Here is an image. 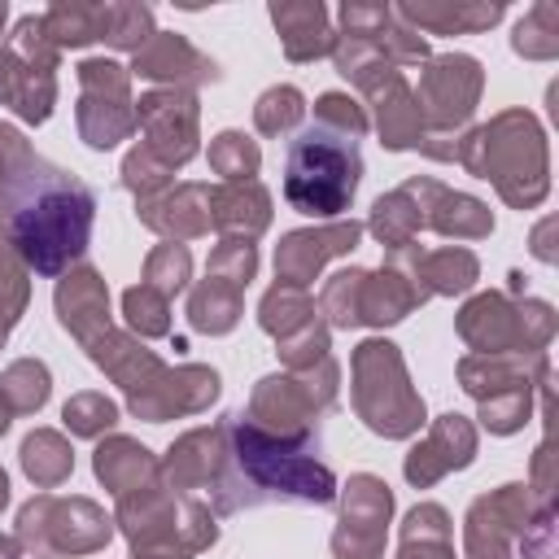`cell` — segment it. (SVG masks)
Wrapping results in <instances>:
<instances>
[{"label": "cell", "mask_w": 559, "mask_h": 559, "mask_svg": "<svg viewBox=\"0 0 559 559\" xmlns=\"http://www.w3.org/2000/svg\"><path fill=\"white\" fill-rule=\"evenodd\" d=\"M336 384H341V367L328 354L314 367L262 376L240 415L280 441H319V415L336 402Z\"/></svg>", "instance_id": "52a82bcc"}, {"label": "cell", "mask_w": 559, "mask_h": 559, "mask_svg": "<svg viewBox=\"0 0 559 559\" xmlns=\"http://www.w3.org/2000/svg\"><path fill=\"white\" fill-rule=\"evenodd\" d=\"M314 122H323V127H332V131H341V135H349V140H362L367 127H371L367 105H358V100L345 96V92H323V96L314 100Z\"/></svg>", "instance_id": "f907efd6"}, {"label": "cell", "mask_w": 559, "mask_h": 559, "mask_svg": "<svg viewBox=\"0 0 559 559\" xmlns=\"http://www.w3.org/2000/svg\"><path fill=\"white\" fill-rule=\"evenodd\" d=\"M533 511L537 498L528 493V485H502L493 493H480L463 520V559H511V542L524 533Z\"/></svg>", "instance_id": "9a60e30c"}, {"label": "cell", "mask_w": 559, "mask_h": 559, "mask_svg": "<svg viewBox=\"0 0 559 559\" xmlns=\"http://www.w3.org/2000/svg\"><path fill=\"white\" fill-rule=\"evenodd\" d=\"M210 227L223 240L253 245L271 227V192L258 179H249V183H214L210 188Z\"/></svg>", "instance_id": "83f0119b"}, {"label": "cell", "mask_w": 559, "mask_h": 559, "mask_svg": "<svg viewBox=\"0 0 559 559\" xmlns=\"http://www.w3.org/2000/svg\"><path fill=\"white\" fill-rule=\"evenodd\" d=\"M170 179H175V170H170L166 162H157L144 144H135V148L122 157V188L135 192V201H148V197L166 192Z\"/></svg>", "instance_id": "681fc988"}, {"label": "cell", "mask_w": 559, "mask_h": 559, "mask_svg": "<svg viewBox=\"0 0 559 559\" xmlns=\"http://www.w3.org/2000/svg\"><path fill=\"white\" fill-rule=\"evenodd\" d=\"M472 459H476V424L467 415H459V411H445L441 419H432L424 441L411 445L402 472H406V480L415 489H428L441 476L472 467Z\"/></svg>", "instance_id": "d6986e66"}, {"label": "cell", "mask_w": 559, "mask_h": 559, "mask_svg": "<svg viewBox=\"0 0 559 559\" xmlns=\"http://www.w3.org/2000/svg\"><path fill=\"white\" fill-rule=\"evenodd\" d=\"M411 192V201L419 205V223L432 227L437 236H454V240H485L493 231V210L467 192L445 188L441 179L428 175H411L402 183Z\"/></svg>", "instance_id": "ffe728a7"}, {"label": "cell", "mask_w": 559, "mask_h": 559, "mask_svg": "<svg viewBox=\"0 0 559 559\" xmlns=\"http://www.w3.org/2000/svg\"><path fill=\"white\" fill-rule=\"evenodd\" d=\"M358 280H362V266H349L323 284L319 314H328V328H358Z\"/></svg>", "instance_id": "c3c4849f"}, {"label": "cell", "mask_w": 559, "mask_h": 559, "mask_svg": "<svg viewBox=\"0 0 559 559\" xmlns=\"http://www.w3.org/2000/svg\"><path fill=\"white\" fill-rule=\"evenodd\" d=\"M0 223L26 271L66 275L87 253L96 197L79 175L52 166L31 148L0 188Z\"/></svg>", "instance_id": "6da1fadb"}, {"label": "cell", "mask_w": 559, "mask_h": 559, "mask_svg": "<svg viewBox=\"0 0 559 559\" xmlns=\"http://www.w3.org/2000/svg\"><path fill=\"white\" fill-rule=\"evenodd\" d=\"M397 559H454V524H450L445 507L419 502L406 511Z\"/></svg>", "instance_id": "d6a6232c"}, {"label": "cell", "mask_w": 559, "mask_h": 559, "mask_svg": "<svg viewBox=\"0 0 559 559\" xmlns=\"http://www.w3.org/2000/svg\"><path fill=\"white\" fill-rule=\"evenodd\" d=\"M411 31H432V35H476L502 22L507 4L502 0H402L393 9Z\"/></svg>", "instance_id": "f1b7e54d"}, {"label": "cell", "mask_w": 559, "mask_h": 559, "mask_svg": "<svg viewBox=\"0 0 559 559\" xmlns=\"http://www.w3.org/2000/svg\"><path fill=\"white\" fill-rule=\"evenodd\" d=\"M406 271L415 275V284L428 293V297H459L467 293L476 280H480V262L472 249L463 245H445V249H419V245H406L397 249Z\"/></svg>", "instance_id": "4dcf8cb0"}, {"label": "cell", "mask_w": 559, "mask_h": 559, "mask_svg": "<svg viewBox=\"0 0 559 559\" xmlns=\"http://www.w3.org/2000/svg\"><path fill=\"white\" fill-rule=\"evenodd\" d=\"M61 424L70 428V437H105L118 424V402L96 389H83L61 406Z\"/></svg>", "instance_id": "bcb514c9"}, {"label": "cell", "mask_w": 559, "mask_h": 559, "mask_svg": "<svg viewBox=\"0 0 559 559\" xmlns=\"http://www.w3.org/2000/svg\"><path fill=\"white\" fill-rule=\"evenodd\" d=\"M314 319H319V310H314L310 293H306V288H288V284H271L266 297H262V306H258V323H262V332L275 336V341H284V336L310 328Z\"/></svg>", "instance_id": "74e56055"}, {"label": "cell", "mask_w": 559, "mask_h": 559, "mask_svg": "<svg viewBox=\"0 0 559 559\" xmlns=\"http://www.w3.org/2000/svg\"><path fill=\"white\" fill-rule=\"evenodd\" d=\"M240 310H245V288H236L218 275H205L188 297V323L201 336H227L240 323Z\"/></svg>", "instance_id": "836d02e7"}, {"label": "cell", "mask_w": 559, "mask_h": 559, "mask_svg": "<svg viewBox=\"0 0 559 559\" xmlns=\"http://www.w3.org/2000/svg\"><path fill=\"white\" fill-rule=\"evenodd\" d=\"M210 498L223 515L262 502L328 507L336 498V476L314 459V441H280L245 415H227V463Z\"/></svg>", "instance_id": "7a4b0ae2"}, {"label": "cell", "mask_w": 559, "mask_h": 559, "mask_svg": "<svg viewBox=\"0 0 559 559\" xmlns=\"http://www.w3.org/2000/svg\"><path fill=\"white\" fill-rule=\"evenodd\" d=\"M223 393V380L214 367H201V362H183V367H166L162 380L127 402V411L144 424H166V419H183V415H201L210 411V402H218Z\"/></svg>", "instance_id": "ac0fdd59"}, {"label": "cell", "mask_w": 559, "mask_h": 559, "mask_svg": "<svg viewBox=\"0 0 559 559\" xmlns=\"http://www.w3.org/2000/svg\"><path fill=\"white\" fill-rule=\"evenodd\" d=\"M4 22H9V4L0 0V31H4Z\"/></svg>", "instance_id": "6125c7cd"}, {"label": "cell", "mask_w": 559, "mask_h": 559, "mask_svg": "<svg viewBox=\"0 0 559 559\" xmlns=\"http://www.w3.org/2000/svg\"><path fill=\"white\" fill-rule=\"evenodd\" d=\"M424 301H428V293L415 284L402 253H389V262L380 271H362V280H358V328H389Z\"/></svg>", "instance_id": "cb8c5ba5"}, {"label": "cell", "mask_w": 559, "mask_h": 559, "mask_svg": "<svg viewBox=\"0 0 559 559\" xmlns=\"http://www.w3.org/2000/svg\"><path fill=\"white\" fill-rule=\"evenodd\" d=\"M135 214L162 240H197L210 231V183H175L148 201H135Z\"/></svg>", "instance_id": "484cf974"}, {"label": "cell", "mask_w": 559, "mask_h": 559, "mask_svg": "<svg viewBox=\"0 0 559 559\" xmlns=\"http://www.w3.org/2000/svg\"><path fill=\"white\" fill-rule=\"evenodd\" d=\"M559 314L542 297H511V293H476L459 314L454 332L472 354H546Z\"/></svg>", "instance_id": "ba28073f"}, {"label": "cell", "mask_w": 559, "mask_h": 559, "mask_svg": "<svg viewBox=\"0 0 559 559\" xmlns=\"http://www.w3.org/2000/svg\"><path fill=\"white\" fill-rule=\"evenodd\" d=\"M135 131L144 135L140 144L157 162L179 170L201 148V105H197V92H179V87L144 92L135 100Z\"/></svg>", "instance_id": "4fadbf2b"}, {"label": "cell", "mask_w": 559, "mask_h": 559, "mask_svg": "<svg viewBox=\"0 0 559 559\" xmlns=\"http://www.w3.org/2000/svg\"><path fill=\"white\" fill-rule=\"evenodd\" d=\"M0 559H22V546H17V537H4V533H0Z\"/></svg>", "instance_id": "680465c9"}, {"label": "cell", "mask_w": 559, "mask_h": 559, "mask_svg": "<svg viewBox=\"0 0 559 559\" xmlns=\"http://www.w3.org/2000/svg\"><path fill=\"white\" fill-rule=\"evenodd\" d=\"M550 231H555V218H542L537 231H533V253L542 262H555V245H550Z\"/></svg>", "instance_id": "6f0895ef"}, {"label": "cell", "mask_w": 559, "mask_h": 559, "mask_svg": "<svg viewBox=\"0 0 559 559\" xmlns=\"http://www.w3.org/2000/svg\"><path fill=\"white\" fill-rule=\"evenodd\" d=\"M306 118V96L293 87V83H275L258 96L253 105V127L262 135H288L297 122Z\"/></svg>", "instance_id": "f6af8a7d"}, {"label": "cell", "mask_w": 559, "mask_h": 559, "mask_svg": "<svg viewBox=\"0 0 559 559\" xmlns=\"http://www.w3.org/2000/svg\"><path fill=\"white\" fill-rule=\"evenodd\" d=\"M4 507H9V472L0 467V511H4Z\"/></svg>", "instance_id": "91938a15"}, {"label": "cell", "mask_w": 559, "mask_h": 559, "mask_svg": "<svg viewBox=\"0 0 559 559\" xmlns=\"http://www.w3.org/2000/svg\"><path fill=\"white\" fill-rule=\"evenodd\" d=\"M17 459H22V472H26V480H31L35 489H57V485L70 480V472H74V450H70V441H66L57 428H35V432H26Z\"/></svg>", "instance_id": "e575fe53"}, {"label": "cell", "mask_w": 559, "mask_h": 559, "mask_svg": "<svg viewBox=\"0 0 559 559\" xmlns=\"http://www.w3.org/2000/svg\"><path fill=\"white\" fill-rule=\"evenodd\" d=\"M4 428H9V406L0 402V437H4Z\"/></svg>", "instance_id": "94428289"}, {"label": "cell", "mask_w": 559, "mask_h": 559, "mask_svg": "<svg viewBox=\"0 0 559 559\" xmlns=\"http://www.w3.org/2000/svg\"><path fill=\"white\" fill-rule=\"evenodd\" d=\"M271 22L280 31V44H284V57L288 61H319V57H332V44H336V31L328 22V9L319 0H275L271 4Z\"/></svg>", "instance_id": "f546056e"}, {"label": "cell", "mask_w": 559, "mask_h": 559, "mask_svg": "<svg viewBox=\"0 0 559 559\" xmlns=\"http://www.w3.org/2000/svg\"><path fill=\"white\" fill-rule=\"evenodd\" d=\"M341 17V31L336 35H358L367 39L389 66H424L428 61V44L419 31H411L393 4H358V0H345L336 9Z\"/></svg>", "instance_id": "44dd1931"}, {"label": "cell", "mask_w": 559, "mask_h": 559, "mask_svg": "<svg viewBox=\"0 0 559 559\" xmlns=\"http://www.w3.org/2000/svg\"><path fill=\"white\" fill-rule=\"evenodd\" d=\"M153 9L148 4H135V0H109L105 4V31L100 39L118 52H140L153 35Z\"/></svg>", "instance_id": "7bdbcfd3"}, {"label": "cell", "mask_w": 559, "mask_h": 559, "mask_svg": "<svg viewBox=\"0 0 559 559\" xmlns=\"http://www.w3.org/2000/svg\"><path fill=\"white\" fill-rule=\"evenodd\" d=\"M511 48L528 61H555L559 57V4L555 0H537L511 35Z\"/></svg>", "instance_id": "60d3db41"}, {"label": "cell", "mask_w": 559, "mask_h": 559, "mask_svg": "<svg viewBox=\"0 0 559 559\" xmlns=\"http://www.w3.org/2000/svg\"><path fill=\"white\" fill-rule=\"evenodd\" d=\"M122 314H127L131 336H140V341L170 332V301H166L162 293L144 288V284H135V288L122 293Z\"/></svg>", "instance_id": "7dc6e473"}, {"label": "cell", "mask_w": 559, "mask_h": 559, "mask_svg": "<svg viewBox=\"0 0 559 559\" xmlns=\"http://www.w3.org/2000/svg\"><path fill=\"white\" fill-rule=\"evenodd\" d=\"M349 397H354V415L384 441H402L415 437L428 419H424V397L415 393L402 349L384 336H371L354 349L349 358Z\"/></svg>", "instance_id": "8992f818"}, {"label": "cell", "mask_w": 559, "mask_h": 559, "mask_svg": "<svg viewBox=\"0 0 559 559\" xmlns=\"http://www.w3.org/2000/svg\"><path fill=\"white\" fill-rule=\"evenodd\" d=\"M52 306H57V319L61 328L87 349L96 336L109 332V288L100 280L96 266H74L57 280V293H52Z\"/></svg>", "instance_id": "d4e9b609"}, {"label": "cell", "mask_w": 559, "mask_h": 559, "mask_svg": "<svg viewBox=\"0 0 559 559\" xmlns=\"http://www.w3.org/2000/svg\"><path fill=\"white\" fill-rule=\"evenodd\" d=\"M467 175L489 179L511 210H533L550 192V148L546 131L528 109H502L485 127L463 131L459 157Z\"/></svg>", "instance_id": "3957f363"}, {"label": "cell", "mask_w": 559, "mask_h": 559, "mask_svg": "<svg viewBox=\"0 0 559 559\" xmlns=\"http://www.w3.org/2000/svg\"><path fill=\"white\" fill-rule=\"evenodd\" d=\"M52 393V376L39 358H17L0 371V402L9 415H35Z\"/></svg>", "instance_id": "f35d334b"}, {"label": "cell", "mask_w": 559, "mask_h": 559, "mask_svg": "<svg viewBox=\"0 0 559 559\" xmlns=\"http://www.w3.org/2000/svg\"><path fill=\"white\" fill-rule=\"evenodd\" d=\"M258 166H262V148L245 131H218L210 140V170L223 183H249L258 179Z\"/></svg>", "instance_id": "b9f144b4"}, {"label": "cell", "mask_w": 559, "mask_h": 559, "mask_svg": "<svg viewBox=\"0 0 559 559\" xmlns=\"http://www.w3.org/2000/svg\"><path fill=\"white\" fill-rule=\"evenodd\" d=\"M354 87L367 96V105H371L367 118L376 122L384 148H393V153H402V148H419V140H424V114H419L415 87L402 79L397 66L380 61V66L362 70V74L354 79Z\"/></svg>", "instance_id": "2e32d148"}, {"label": "cell", "mask_w": 559, "mask_h": 559, "mask_svg": "<svg viewBox=\"0 0 559 559\" xmlns=\"http://www.w3.org/2000/svg\"><path fill=\"white\" fill-rule=\"evenodd\" d=\"M17 96V57L9 52V44H0V105H13Z\"/></svg>", "instance_id": "9f6ffc18"}, {"label": "cell", "mask_w": 559, "mask_h": 559, "mask_svg": "<svg viewBox=\"0 0 559 559\" xmlns=\"http://www.w3.org/2000/svg\"><path fill=\"white\" fill-rule=\"evenodd\" d=\"M362 231H371L389 253H397V249L415 245V236L424 231V223H419V205L411 201L406 188H393V192L376 197V205H371Z\"/></svg>", "instance_id": "d590c367"}, {"label": "cell", "mask_w": 559, "mask_h": 559, "mask_svg": "<svg viewBox=\"0 0 559 559\" xmlns=\"http://www.w3.org/2000/svg\"><path fill=\"white\" fill-rule=\"evenodd\" d=\"M26 153H31V144L22 140V131H17V127H9V122H0V188H4L9 170H13Z\"/></svg>", "instance_id": "11a10c76"}, {"label": "cell", "mask_w": 559, "mask_h": 559, "mask_svg": "<svg viewBox=\"0 0 559 559\" xmlns=\"http://www.w3.org/2000/svg\"><path fill=\"white\" fill-rule=\"evenodd\" d=\"M79 74V105L74 122L87 148H114L135 131V100H131V70L114 57H83Z\"/></svg>", "instance_id": "8fae6325"}, {"label": "cell", "mask_w": 559, "mask_h": 559, "mask_svg": "<svg viewBox=\"0 0 559 559\" xmlns=\"http://www.w3.org/2000/svg\"><path fill=\"white\" fill-rule=\"evenodd\" d=\"M44 26L57 48H87L105 31V4L100 0H57L44 9Z\"/></svg>", "instance_id": "8d00e7d4"}, {"label": "cell", "mask_w": 559, "mask_h": 559, "mask_svg": "<svg viewBox=\"0 0 559 559\" xmlns=\"http://www.w3.org/2000/svg\"><path fill=\"white\" fill-rule=\"evenodd\" d=\"M555 520H559L555 507H537L533 511V520L515 537L520 542V559H555Z\"/></svg>", "instance_id": "db71d44e"}, {"label": "cell", "mask_w": 559, "mask_h": 559, "mask_svg": "<svg viewBox=\"0 0 559 559\" xmlns=\"http://www.w3.org/2000/svg\"><path fill=\"white\" fill-rule=\"evenodd\" d=\"M92 472H96V480H100L114 498L162 480L157 454H153L148 445H140L135 437H105V441L92 450Z\"/></svg>", "instance_id": "1f68e13d"}, {"label": "cell", "mask_w": 559, "mask_h": 559, "mask_svg": "<svg viewBox=\"0 0 559 559\" xmlns=\"http://www.w3.org/2000/svg\"><path fill=\"white\" fill-rule=\"evenodd\" d=\"M275 345H280L284 371L314 367V362H323V358L332 354V345H328V323H323V319H314L310 328H301V332H293V336H284V341H275Z\"/></svg>", "instance_id": "816d5d0a"}, {"label": "cell", "mask_w": 559, "mask_h": 559, "mask_svg": "<svg viewBox=\"0 0 559 559\" xmlns=\"http://www.w3.org/2000/svg\"><path fill=\"white\" fill-rule=\"evenodd\" d=\"M39 559H57V555H39Z\"/></svg>", "instance_id": "be15d7a7"}, {"label": "cell", "mask_w": 559, "mask_h": 559, "mask_svg": "<svg viewBox=\"0 0 559 559\" xmlns=\"http://www.w3.org/2000/svg\"><path fill=\"white\" fill-rule=\"evenodd\" d=\"M26 297H31V271H26L22 253L13 249V240H9V231L0 223V345L9 341L13 323L22 319Z\"/></svg>", "instance_id": "ab89813d"}, {"label": "cell", "mask_w": 559, "mask_h": 559, "mask_svg": "<svg viewBox=\"0 0 559 559\" xmlns=\"http://www.w3.org/2000/svg\"><path fill=\"white\" fill-rule=\"evenodd\" d=\"M485 92V70L476 57L467 52H441L428 57L419 70V114H424V135H441L454 140L463 135V127L472 122L476 105Z\"/></svg>", "instance_id": "7c38bea8"}, {"label": "cell", "mask_w": 559, "mask_h": 559, "mask_svg": "<svg viewBox=\"0 0 559 559\" xmlns=\"http://www.w3.org/2000/svg\"><path fill=\"white\" fill-rule=\"evenodd\" d=\"M358 179H362L358 140H349V135H341V131H332L323 122H310L288 144V157H284V201L297 214L336 223L354 205Z\"/></svg>", "instance_id": "5b68a950"}, {"label": "cell", "mask_w": 559, "mask_h": 559, "mask_svg": "<svg viewBox=\"0 0 559 559\" xmlns=\"http://www.w3.org/2000/svg\"><path fill=\"white\" fill-rule=\"evenodd\" d=\"M188 280H192V253H188V245H175V240H162V245H153L148 249V258H144V288H153V293H162L166 301L170 297H179L183 288H188Z\"/></svg>", "instance_id": "ee69618b"}, {"label": "cell", "mask_w": 559, "mask_h": 559, "mask_svg": "<svg viewBox=\"0 0 559 559\" xmlns=\"http://www.w3.org/2000/svg\"><path fill=\"white\" fill-rule=\"evenodd\" d=\"M205 275H218V280H227V284H236V288H249V280L258 275V249L245 245V240H223V245L210 253Z\"/></svg>", "instance_id": "f5cc1de1"}, {"label": "cell", "mask_w": 559, "mask_h": 559, "mask_svg": "<svg viewBox=\"0 0 559 559\" xmlns=\"http://www.w3.org/2000/svg\"><path fill=\"white\" fill-rule=\"evenodd\" d=\"M389 520H393V489L371 472H354L341 489L332 555L336 559H384Z\"/></svg>", "instance_id": "5bb4252c"}, {"label": "cell", "mask_w": 559, "mask_h": 559, "mask_svg": "<svg viewBox=\"0 0 559 559\" xmlns=\"http://www.w3.org/2000/svg\"><path fill=\"white\" fill-rule=\"evenodd\" d=\"M550 371V358H524V354H467L459 358V384L480 406V424L493 437H511L533 415L537 380Z\"/></svg>", "instance_id": "9c48e42d"}, {"label": "cell", "mask_w": 559, "mask_h": 559, "mask_svg": "<svg viewBox=\"0 0 559 559\" xmlns=\"http://www.w3.org/2000/svg\"><path fill=\"white\" fill-rule=\"evenodd\" d=\"M157 463H162L166 489H175V493L210 489V493H214V485H218V476H223V463H227V419H218V424H210V428L183 432V437L166 450V459H157Z\"/></svg>", "instance_id": "603a6c76"}, {"label": "cell", "mask_w": 559, "mask_h": 559, "mask_svg": "<svg viewBox=\"0 0 559 559\" xmlns=\"http://www.w3.org/2000/svg\"><path fill=\"white\" fill-rule=\"evenodd\" d=\"M131 74L148 79V83H162V87H179V92H197L201 83H214L218 79V66L192 48L183 35L175 31H153L148 44L140 52H131Z\"/></svg>", "instance_id": "7402d4cb"}, {"label": "cell", "mask_w": 559, "mask_h": 559, "mask_svg": "<svg viewBox=\"0 0 559 559\" xmlns=\"http://www.w3.org/2000/svg\"><path fill=\"white\" fill-rule=\"evenodd\" d=\"M114 524L127 533L131 559H197L218 542L214 511L192 493L166 489V480L122 493Z\"/></svg>", "instance_id": "277c9868"}, {"label": "cell", "mask_w": 559, "mask_h": 559, "mask_svg": "<svg viewBox=\"0 0 559 559\" xmlns=\"http://www.w3.org/2000/svg\"><path fill=\"white\" fill-rule=\"evenodd\" d=\"M358 240H362V223L358 218H336V223H323V227L288 231L280 240V249H275V284H288V288L314 284V275L332 258L354 253Z\"/></svg>", "instance_id": "e0dca14e"}, {"label": "cell", "mask_w": 559, "mask_h": 559, "mask_svg": "<svg viewBox=\"0 0 559 559\" xmlns=\"http://www.w3.org/2000/svg\"><path fill=\"white\" fill-rule=\"evenodd\" d=\"M87 358L127 393V402H135V397H144L157 380H162V371H166V362L140 341V336H131V332H105V336H96L92 345H87Z\"/></svg>", "instance_id": "4316f807"}, {"label": "cell", "mask_w": 559, "mask_h": 559, "mask_svg": "<svg viewBox=\"0 0 559 559\" xmlns=\"http://www.w3.org/2000/svg\"><path fill=\"white\" fill-rule=\"evenodd\" d=\"M17 546L39 555H96L114 537V520L92 498L35 493L17 511Z\"/></svg>", "instance_id": "30bf717a"}]
</instances>
